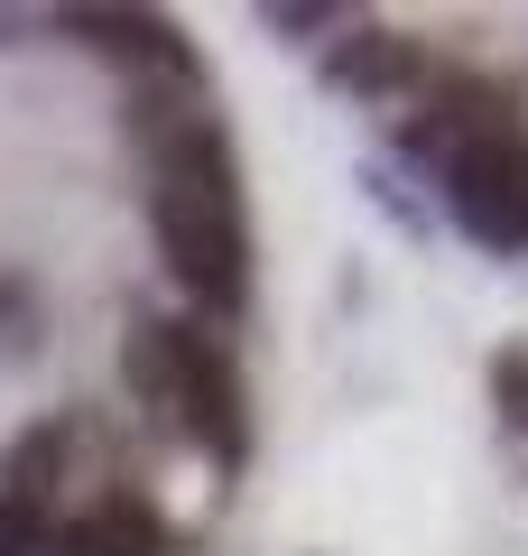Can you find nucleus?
<instances>
[{"label": "nucleus", "mask_w": 528, "mask_h": 556, "mask_svg": "<svg viewBox=\"0 0 528 556\" xmlns=\"http://www.w3.org/2000/svg\"><path fill=\"white\" fill-rule=\"evenodd\" d=\"M167 427H186L214 464H241V445H251L241 437V371L214 325H176V417Z\"/></svg>", "instance_id": "nucleus-3"}, {"label": "nucleus", "mask_w": 528, "mask_h": 556, "mask_svg": "<svg viewBox=\"0 0 528 556\" xmlns=\"http://www.w3.org/2000/svg\"><path fill=\"white\" fill-rule=\"evenodd\" d=\"M47 556H167V529H158V510L139 492H102L75 529L47 538Z\"/></svg>", "instance_id": "nucleus-7"}, {"label": "nucleus", "mask_w": 528, "mask_h": 556, "mask_svg": "<svg viewBox=\"0 0 528 556\" xmlns=\"http://www.w3.org/2000/svg\"><path fill=\"white\" fill-rule=\"evenodd\" d=\"M445 204H454V223H464L473 241L528 251V130L519 121L445 159Z\"/></svg>", "instance_id": "nucleus-2"}, {"label": "nucleus", "mask_w": 528, "mask_h": 556, "mask_svg": "<svg viewBox=\"0 0 528 556\" xmlns=\"http://www.w3.org/2000/svg\"><path fill=\"white\" fill-rule=\"evenodd\" d=\"M491 130H510V93H501V84H482V75H454V65H436V75L417 84L408 121H399V139L427 149L436 167H445L454 149H473V139H491Z\"/></svg>", "instance_id": "nucleus-4"}, {"label": "nucleus", "mask_w": 528, "mask_h": 556, "mask_svg": "<svg viewBox=\"0 0 528 556\" xmlns=\"http://www.w3.org/2000/svg\"><path fill=\"white\" fill-rule=\"evenodd\" d=\"M65 28H75L84 47H102V56H121L139 84L196 75V47H186V28L158 20V10H65Z\"/></svg>", "instance_id": "nucleus-5"}, {"label": "nucleus", "mask_w": 528, "mask_h": 556, "mask_svg": "<svg viewBox=\"0 0 528 556\" xmlns=\"http://www.w3.org/2000/svg\"><path fill=\"white\" fill-rule=\"evenodd\" d=\"M501 399L510 417H528V353H501Z\"/></svg>", "instance_id": "nucleus-10"}, {"label": "nucleus", "mask_w": 528, "mask_h": 556, "mask_svg": "<svg viewBox=\"0 0 528 556\" xmlns=\"http://www.w3.org/2000/svg\"><path fill=\"white\" fill-rule=\"evenodd\" d=\"M158 186H149V223L158 251H167V278L204 316H232L251 298V241H241V177H232V139H223L214 112H196L186 130H167L149 149Z\"/></svg>", "instance_id": "nucleus-1"}, {"label": "nucleus", "mask_w": 528, "mask_h": 556, "mask_svg": "<svg viewBox=\"0 0 528 556\" xmlns=\"http://www.w3.org/2000/svg\"><path fill=\"white\" fill-rule=\"evenodd\" d=\"M20 306H28V316H38V298H28V288H20V278H0V353H20Z\"/></svg>", "instance_id": "nucleus-9"}, {"label": "nucleus", "mask_w": 528, "mask_h": 556, "mask_svg": "<svg viewBox=\"0 0 528 556\" xmlns=\"http://www.w3.org/2000/svg\"><path fill=\"white\" fill-rule=\"evenodd\" d=\"M47 538H56V519H47L38 501L0 492V556H47Z\"/></svg>", "instance_id": "nucleus-8"}, {"label": "nucleus", "mask_w": 528, "mask_h": 556, "mask_svg": "<svg viewBox=\"0 0 528 556\" xmlns=\"http://www.w3.org/2000/svg\"><path fill=\"white\" fill-rule=\"evenodd\" d=\"M325 75L343 84V93H362V102H399L408 112L417 102V84L436 75V56L417 38H399V28H352V38H334V56H325Z\"/></svg>", "instance_id": "nucleus-6"}]
</instances>
